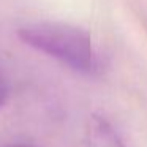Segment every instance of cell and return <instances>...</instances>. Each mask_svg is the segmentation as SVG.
I'll return each mask as SVG.
<instances>
[{
	"label": "cell",
	"instance_id": "7a4b0ae2",
	"mask_svg": "<svg viewBox=\"0 0 147 147\" xmlns=\"http://www.w3.org/2000/svg\"><path fill=\"white\" fill-rule=\"evenodd\" d=\"M87 147H125V144L106 119L92 115L87 125Z\"/></svg>",
	"mask_w": 147,
	"mask_h": 147
},
{
	"label": "cell",
	"instance_id": "277c9868",
	"mask_svg": "<svg viewBox=\"0 0 147 147\" xmlns=\"http://www.w3.org/2000/svg\"><path fill=\"white\" fill-rule=\"evenodd\" d=\"M10 147H26V146H10Z\"/></svg>",
	"mask_w": 147,
	"mask_h": 147
},
{
	"label": "cell",
	"instance_id": "6da1fadb",
	"mask_svg": "<svg viewBox=\"0 0 147 147\" xmlns=\"http://www.w3.org/2000/svg\"><path fill=\"white\" fill-rule=\"evenodd\" d=\"M18 35L26 45L41 51L67 67L84 74H95L100 60L86 30L60 22H38L24 26Z\"/></svg>",
	"mask_w": 147,
	"mask_h": 147
},
{
	"label": "cell",
	"instance_id": "3957f363",
	"mask_svg": "<svg viewBox=\"0 0 147 147\" xmlns=\"http://www.w3.org/2000/svg\"><path fill=\"white\" fill-rule=\"evenodd\" d=\"M8 90H10V84H8L7 73H5V70L2 68V65H0V108L3 106L5 100H7Z\"/></svg>",
	"mask_w": 147,
	"mask_h": 147
}]
</instances>
